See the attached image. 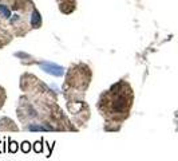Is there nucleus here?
Returning a JSON list of instances; mask_svg holds the SVG:
<instances>
[{
	"label": "nucleus",
	"instance_id": "7",
	"mask_svg": "<svg viewBox=\"0 0 178 161\" xmlns=\"http://www.w3.org/2000/svg\"><path fill=\"white\" fill-rule=\"evenodd\" d=\"M28 130H50V129L44 128V126H40V125H31V126H28Z\"/></svg>",
	"mask_w": 178,
	"mask_h": 161
},
{
	"label": "nucleus",
	"instance_id": "5",
	"mask_svg": "<svg viewBox=\"0 0 178 161\" xmlns=\"http://www.w3.org/2000/svg\"><path fill=\"white\" fill-rule=\"evenodd\" d=\"M34 151L35 153H42L43 151V145H42V141H36L34 144Z\"/></svg>",
	"mask_w": 178,
	"mask_h": 161
},
{
	"label": "nucleus",
	"instance_id": "2",
	"mask_svg": "<svg viewBox=\"0 0 178 161\" xmlns=\"http://www.w3.org/2000/svg\"><path fill=\"white\" fill-rule=\"evenodd\" d=\"M40 24H42V18H40L38 11H34L32 12V18H31V26L34 28H38Z\"/></svg>",
	"mask_w": 178,
	"mask_h": 161
},
{
	"label": "nucleus",
	"instance_id": "1",
	"mask_svg": "<svg viewBox=\"0 0 178 161\" xmlns=\"http://www.w3.org/2000/svg\"><path fill=\"white\" fill-rule=\"evenodd\" d=\"M40 67H42L46 73H48V74H52V75H56V77H60V75H63V73H64L63 71V67L52 65V63H48V62L40 63Z\"/></svg>",
	"mask_w": 178,
	"mask_h": 161
},
{
	"label": "nucleus",
	"instance_id": "6",
	"mask_svg": "<svg viewBox=\"0 0 178 161\" xmlns=\"http://www.w3.org/2000/svg\"><path fill=\"white\" fill-rule=\"evenodd\" d=\"M17 142H15V141H10V146H8V151L11 152V153H15L17 151Z\"/></svg>",
	"mask_w": 178,
	"mask_h": 161
},
{
	"label": "nucleus",
	"instance_id": "4",
	"mask_svg": "<svg viewBox=\"0 0 178 161\" xmlns=\"http://www.w3.org/2000/svg\"><path fill=\"white\" fill-rule=\"evenodd\" d=\"M20 149H21V152H23V153H28L29 151H31V144H29L28 141H24V142H21V145H20Z\"/></svg>",
	"mask_w": 178,
	"mask_h": 161
},
{
	"label": "nucleus",
	"instance_id": "3",
	"mask_svg": "<svg viewBox=\"0 0 178 161\" xmlns=\"http://www.w3.org/2000/svg\"><path fill=\"white\" fill-rule=\"evenodd\" d=\"M0 15H2L3 18H10L11 16V11L7 6L4 4H0Z\"/></svg>",
	"mask_w": 178,
	"mask_h": 161
}]
</instances>
